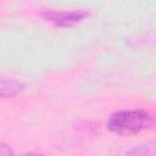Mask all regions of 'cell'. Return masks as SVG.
I'll return each instance as SVG.
<instances>
[{
  "label": "cell",
  "mask_w": 156,
  "mask_h": 156,
  "mask_svg": "<svg viewBox=\"0 0 156 156\" xmlns=\"http://www.w3.org/2000/svg\"><path fill=\"white\" fill-rule=\"evenodd\" d=\"M46 21L52 22L58 27H72L82 22L88 12L84 10H71V11H46L43 13Z\"/></svg>",
  "instance_id": "7a4b0ae2"
},
{
  "label": "cell",
  "mask_w": 156,
  "mask_h": 156,
  "mask_svg": "<svg viewBox=\"0 0 156 156\" xmlns=\"http://www.w3.org/2000/svg\"><path fill=\"white\" fill-rule=\"evenodd\" d=\"M152 122V115L145 110H122L110 116L107 128L118 135H133L150 128Z\"/></svg>",
  "instance_id": "6da1fadb"
},
{
  "label": "cell",
  "mask_w": 156,
  "mask_h": 156,
  "mask_svg": "<svg viewBox=\"0 0 156 156\" xmlns=\"http://www.w3.org/2000/svg\"><path fill=\"white\" fill-rule=\"evenodd\" d=\"M26 89V84L15 79H0V99H10L20 95Z\"/></svg>",
  "instance_id": "3957f363"
},
{
  "label": "cell",
  "mask_w": 156,
  "mask_h": 156,
  "mask_svg": "<svg viewBox=\"0 0 156 156\" xmlns=\"http://www.w3.org/2000/svg\"><path fill=\"white\" fill-rule=\"evenodd\" d=\"M128 154H132V155H154L155 147L154 146H138V147L130 150Z\"/></svg>",
  "instance_id": "277c9868"
},
{
  "label": "cell",
  "mask_w": 156,
  "mask_h": 156,
  "mask_svg": "<svg viewBox=\"0 0 156 156\" xmlns=\"http://www.w3.org/2000/svg\"><path fill=\"white\" fill-rule=\"evenodd\" d=\"M11 154H13V151L6 144L0 143V155H11Z\"/></svg>",
  "instance_id": "5b68a950"
}]
</instances>
